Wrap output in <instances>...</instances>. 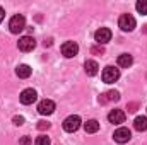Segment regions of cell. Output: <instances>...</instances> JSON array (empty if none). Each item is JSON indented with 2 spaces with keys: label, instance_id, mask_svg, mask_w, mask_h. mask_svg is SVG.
<instances>
[{
  "label": "cell",
  "instance_id": "26",
  "mask_svg": "<svg viewBox=\"0 0 147 145\" xmlns=\"http://www.w3.org/2000/svg\"><path fill=\"white\" fill-rule=\"evenodd\" d=\"M43 44H45V46H51V39H46V41H45Z\"/></svg>",
  "mask_w": 147,
  "mask_h": 145
},
{
  "label": "cell",
  "instance_id": "19",
  "mask_svg": "<svg viewBox=\"0 0 147 145\" xmlns=\"http://www.w3.org/2000/svg\"><path fill=\"white\" fill-rule=\"evenodd\" d=\"M34 145H50V138L46 135H39L34 140Z\"/></svg>",
  "mask_w": 147,
  "mask_h": 145
},
{
  "label": "cell",
  "instance_id": "15",
  "mask_svg": "<svg viewBox=\"0 0 147 145\" xmlns=\"http://www.w3.org/2000/svg\"><path fill=\"white\" fill-rule=\"evenodd\" d=\"M31 67L29 65H19L17 68H16V73H17V77L19 79H28L29 75H31Z\"/></svg>",
  "mask_w": 147,
  "mask_h": 145
},
{
  "label": "cell",
  "instance_id": "1",
  "mask_svg": "<svg viewBox=\"0 0 147 145\" xmlns=\"http://www.w3.org/2000/svg\"><path fill=\"white\" fill-rule=\"evenodd\" d=\"M24 28H26V19H24V15H14V17L9 21V29H10V33H14V34H19Z\"/></svg>",
  "mask_w": 147,
  "mask_h": 145
},
{
  "label": "cell",
  "instance_id": "20",
  "mask_svg": "<svg viewBox=\"0 0 147 145\" xmlns=\"http://www.w3.org/2000/svg\"><path fill=\"white\" fill-rule=\"evenodd\" d=\"M50 123L48 121H38V130H48Z\"/></svg>",
  "mask_w": 147,
  "mask_h": 145
},
{
  "label": "cell",
  "instance_id": "5",
  "mask_svg": "<svg viewBox=\"0 0 147 145\" xmlns=\"http://www.w3.org/2000/svg\"><path fill=\"white\" fill-rule=\"evenodd\" d=\"M118 79H120V70H118V68H115V67H106V68L103 70V82L113 84V82H116Z\"/></svg>",
  "mask_w": 147,
  "mask_h": 145
},
{
  "label": "cell",
  "instance_id": "10",
  "mask_svg": "<svg viewBox=\"0 0 147 145\" xmlns=\"http://www.w3.org/2000/svg\"><path fill=\"white\" fill-rule=\"evenodd\" d=\"M94 38H96V41H98L99 44H106V43L111 39V31L108 29V28H101V29L96 31Z\"/></svg>",
  "mask_w": 147,
  "mask_h": 145
},
{
  "label": "cell",
  "instance_id": "18",
  "mask_svg": "<svg viewBox=\"0 0 147 145\" xmlns=\"http://www.w3.org/2000/svg\"><path fill=\"white\" fill-rule=\"evenodd\" d=\"M135 7H137V12L139 14H142V15L147 14V0H139Z\"/></svg>",
  "mask_w": 147,
  "mask_h": 145
},
{
  "label": "cell",
  "instance_id": "27",
  "mask_svg": "<svg viewBox=\"0 0 147 145\" xmlns=\"http://www.w3.org/2000/svg\"><path fill=\"white\" fill-rule=\"evenodd\" d=\"M144 31H146V33H147V26H144Z\"/></svg>",
  "mask_w": 147,
  "mask_h": 145
},
{
  "label": "cell",
  "instance_id": "24",
  "mask_svg": "<svg viewBox=\"0 0 147 145\" xmlns=\"http://www.w3.org/2000/svg\"><path fill=\"white\" fill-rule=\"evenodd\" d=\"M135 109H137V104H135V103H132V104H128V111H130V113H134Z\"/></svg>",
  "mask_w": 147,
  "mask_h": 145
},
{
  "label": "cell",
  "instance_id": "11",
  "mask_svg": "<svg viewBox=\"0 0 147 145\" xmlns=\"http://www.w3.org/2000/svg\"><path fill=\"white\" fill-rule=\"evenodd\" d=\"M108 119H110V123L120 125V123L125 121V113L121 109H113V111H110V114H108Z\"/></svg>",
  "mask_w": 147,
  "mask_h": 145
},
{
  "label": "cell",
  "instance_id": "21",
  "mask_svg": "<svg viewBox=\"0 0 147 145\" xmlns=\"http://www.w3.org/2000/svg\"><path fill=\"white\" fill-rule=\"evenodd\" d=\"M91 53H96V55H103V53H105V48H103V46H101V48H99V46H94V48H91Z\"/></svg>",
  "mask_w": 147,
  "mask_h": 145
},
{
  "label": "cell",
  "instance_id": "25",
  "mask_svg": "<svg viewBox=\"0 0 147 145\" xmlns=\"http://www.w3.org/2000/svg\"><path fill=\"white\" fill-rule=\"evenodd\" d=\"M3 17H5V10H3V9L0 7V22L3 21Z\"/></svg>",
  "mask_w": 147,
  "mask_h": 145
},
{
  "label": "cell",
  "instance_id": "4",
  "mask_svg": "<svg viewBox=\"0 0 147 145\" xmlns=\"http://www.w3.org/2000/svg\"><path fill=\"white\" fill-rule=\"evenodd\" d=\"M34 46H36V41H34V38H31V36H22L19 39V43H17V48L21 51H24V53L33 51Z\"/></svg>",
  "mask_w": 147,
  "mask_h": 145
},
{
  "label": "cell",
  "instance_id": "8",
  "mask_svg": "<svg viewBox=\"0 0 147 145\" xmlns=\"http://www.w3.org/2000/svg\"><path fill=\"white\" fill-rule=\"evenodd\" d=\"M113 138H115V142H118V144H127V142L132 138V133H130L128 128H118V130L115 132Z\"/></svg>",
  "mask_w": 147,
  "mask_h": 145
},
{
  "label": "cell",
  "instance_id": "14",
  "mask_svg": "<svg viewBox=\"0 0 147 145\" xmlns=\"http://www.w3.org/2000/svg\"><path fill=\"white\" fill-rule=\"evenodd\" d=\"M118 99H120V94H118L116 91H108L106 94H103V96L99 97V103L105 104V103H108V101H118Z\"/></svg>",
  "mask_w": 147,
  "mask_h": 145
},
{
  "label": "cell",
  "instance_id": "17",
  "mask_svg": "<svg viewBox=\"0 0 147 145\" xmlns=\"http://www.w3.org/2000/svg\"><path fill=\"white\" fill-rule=\"evenodd\" d=\"M84 130H86V133H96L99 130V123L96 119H89L87 123H84Z\"/></svg>",
  "mask_w": 147,
  "mask_h": 145
},
{
  "label": "cell",
  "instance_id": "3",
  "mask_svg": "<svg viewBox=\"0 0 147 145\" xmlns=\"http://www.w3.org/2000/svg\"><path fill=\"white\" fill-rule=\"evenodd\" d=\"M80 118L77 116V114H72V116H69L65 121H63V130L65 132H69V133H74V132H77L79 130V126H80Z\"/></svg>",
  "mask_w": 147,
  "mask_h": 145
},
{
  "label": "cell",
  "instance_id": "2",
  "mask_svg": "<svg viewBox=\"0 0 147 145\" xmlns=\"http://www.w3.org/2000/svg\"><path fill=\"white\" fill-rule=\"evenodd\" d=\"M118 26H120L121 31H127V33H128V31H134V29H135V19H134V15H130V14L120 15Z\"/></svg>",
  "mask_w": 147,
  "mask_h": 145
},
{
  "label": "cell",
  "instance_id": "6",
  "mask_svg": "<svg viewBox=\"0 0 147 145\" xmlns=\"http://www.w3.org/2000/svg\"><path fill=\"white\" fill-rule=\"evenodd\" d=\"M62 53L65 58H74L77 53H79V44L74 43V41H67L62 44Z\"/></svg>",
  "mask_w": 147,
  "mask_h": 145
},
{
  "label": "cell",
  "instance_id": "9",
  "mask_svg": "<svg viewBox=\"0 0 147 145\" xmlns=\"http://www.w3.org/2000/svg\"><path fill=\"white\" fill-rule=\"evenodd\" d=\"M38 99V94H36V91L34 89H24L22 92H21V103L22 104H33L34 101Z\"/></svg>",
  "mask_w": 147,
  "mask_h": 145
},
{
  "label": "cell",
  "instance_id": "16",
  "mask_svg": "<svg viewBox=\"0 0 147 145\" xmlns=\"http://www.w3.org/2000/svg\"><path fill=\"white\" fill-rule=\"evenodd\" d=\"M134 126H135L137 132H146L147 130V118L146 116H139V118H135Z\"/></svg>",
  "mask_w": 147,
  "mask_h": 145
},
{
  "label": "cell",
  "instance_id": "13",
  "mask_svg": "<svg viewBox=\"0 0 147 145\" xmlns=\"http://www.w3.org/2000/svg\"><path fill=\"white\" fill-rule=\"evenodd\" d=\"M132 63H134V58H132V55H128V53H123V55H120V56H118V65H120V67H123V68H128Z\"/></svg>",
  "mask_w": 147,
  "mask_h": 145
},
{
  "label": "cell",
  "instance_id": "7",
  "mask_svg": "<svg viewBox=\"0 0 147 145\" xmlns=\"http://www.w3.org/2000/svg\"><path fill=\"white\" fill-rule=\"evenodd\" d=\"M55 111V103L51 99H43L39 104H38V113L43 114V116H48Z\"/></svg>",
  "mask_w": 147,
  "mask_h": 145
},
{
  "label": "cell",
  "instance_id": "23",
  "mask_svg": "<svg viewBox=\"0 0 147 145\" xmlns=\"http://www.w3.org/2000/svg\"><path fill=\"white\" fill-rule=\"evenodd\" d=\"M19 145H31V138H29V137H22V138L19 140Z\"/></svg>",
  "mask_w": 147,
  "mask_h": 145
},
{
  "label": "cell",
  "instance_id": "22",
  "mask_svg": "<svg viewBox=\"0 0 147 145\" xmlns=\"http://www.w3.org/2000/svg\"><path fill=\"white\" fill-rule=\"evenodd\" d=\"M14 125H17V126L24 125V118L22 116H14Z\"/></svg>",
  "mask_w": 147,
  "mask_h": 145
},
{
  "label": "cell",
  "instance_id": "12",
  "mask_svg": "<svg viewBox=\"0 0 147 145\" xmlns=\"http://www.w3.org/2000/svg\"><path fill=\"white\" fill-rule=\"evenodd\" d=\"M84 68H86V73H87L89 77H92V75L98 73L99 65H98V62H94V60H87V62L84 63Z\"/></svg>",
  "mask_w": 147,
  "mask_h": 145
}]
</instances>
